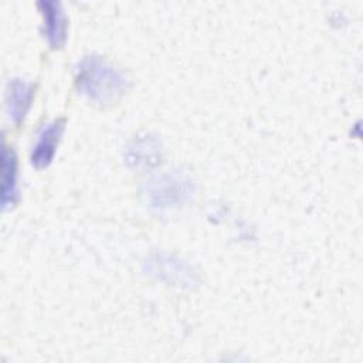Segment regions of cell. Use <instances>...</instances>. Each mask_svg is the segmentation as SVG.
Here are the masks:
<instances>
[{"mask_svg":"<svg viewBox=\"0 0 363 363\" xmlns=\"http://www.w3.org/2000/svg\"><path fill=\"white\" fill-rule=\"evenodd\" d=\"M31 89L24 82H14L13 91H11V116L14 119H18L26 112V105L30 102Z\"/></svg>","mask_w":363,"mask_h":363,"instance_id":"obj_5","label":"cell"},{"mask_svg":"<svg viewBox=\"0 0 363 363\" xmlns=\"http://www.w3.org/2000/svg\"><path fill=\"white\" fill-rule=\"evenodd\" d=\"M62 132V121H54L47 123L38 133L34 150H33V163L37 167L47 166L55 152V145L58 143L60 135Z\"/></svg>","mask_w":363,"mask_h":363,"instance_id":"obj_2","label":"cell"},{"mask_svg":"<svg viewBox=\"0 0 363 363\" xmlns=\"http://www.w3.org/2000/svg\"><path fill=\"white\" fill-rule=\"evenodd\" d=\"M157 182L159 183H156V187L152 190V194L157 193L159 199L155 203H159V206L173 204L177 200H182L183 196L187 193L186 183H180V180H176L169 174L160 177Z\"/></svg>","mask_w":363,"mask_h":363,"instance_id":"obj_3","label":"cell"},{"mask_svg":"<svg viewBox=\"0 0 363 363\" xmlns=\"http://www.w3.org/2000/svg\"><path fill=\"white\" fill-rule=\"evenodd\" d=\"M78 88L89 98L108 102L125 89V78L98 57L85 58L78 67Z\"/></svg>","mask_w":363,"mask_h":363,"instance_id":"obj_1","label":"cell"},{"mask_svg":"<svg viewBox=\"0 0 363 363\" xmlns=\"http://www.w3.org/2000/svg\"><path fill=\"white\" fill-rule=\"evenodd\" d=\"M45 6L44 16L47 23V35L52 47L61 45L64 40V16L57 10L58 4L55 3H43Z\"/></svg>","mask_w":363,"mask_h":363,"instance_id":"obj_4","label":"cell"},{"mask_svg":"<svg viewBox=\"0 0 363 363\" xmlns=\"http://www.w3.org/2000/svg\"><path fill=\"white\" fill-rule=\"evenodd\" d=\"M14 156L13 153H9L4 150L3 153V200L6 201L7 194L14 191V180H16V172H14Z\"/></svg>","mask_w":363,"mask_h":363,"instance_id":"obj_6","label":"cell"}]
</instances>
